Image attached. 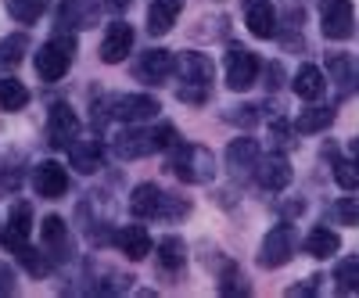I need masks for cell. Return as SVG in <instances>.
Segmentation results:
<instances>
[{"label":"cell","mask_w":359,"mask_h":298,"mask_svg":"<svg viewBox=\"0 0 359 298\" xmlns=\"http://www.w3.org/2000/svg\"><path fill=\"white\" fill-rule=\"evenodd\" d=\"M172 72L180 76L176 97L184 101V104H205V101H208L216 69H212V62H208L201 50H184V54L176 57V69H172Z\"/></svg>","instance_id":"obj_1"},{"label":"cell","mask_w":359,"mask_h":298,"mask_svg":"<svg viewBox=\"0 0 359 298\" xmlns=\"http://www.w3.org/2000/svg\"><path fill=\"white\" fill-rule=\"evenodd\" d=\"M169 169L184 184H208L216 176V155L208 151V147H201V144H184V140H180L172 147Z\"/></svg>","instance_id":"obj_2"},{"label":"cell","mask_w":359,"mask_h":298,"mask_svg":"<svg viewBox=\"0 0 359 298\" xmlns=\"http://www.w3.org/2000/svg\"><path fill=\"white\" fill-rule=\"evenodd\" d=\"M76 36L72 33H57L54 40H47L36 54V76L43 83H57L69 69H72V57H76Z\"/></svg>","instance_id":"obj_3"},{"label":"cell","mask_w":359,"mask_h":298,"mask_svg":"<svg viewBox=\"0 0 359 298\" xmlns=\"http://www.w3.org/2000/svg\"><path fill=\"white\" fill-rule=\"evenodd\" d=\"M108 115L118 118V123H147V118H158L162 104L158 97H147V94H130V97H108Z\"/></svg>","instance_id":"obj_4"},{"label":"cell","mask_w":359,"mask_h":298,"mask_svg":"<svg viewBox=\"0 0 359 298\" xmlns=\"http://www.w3.org/2000/svg\"><path fill=\"white\" fill-rule=\"evenodd\" d=\"M223 69H226V86L241 94V90H248V86L259 79L262 62H259V54H252V50H245V47H230Z\"/></svg>","instance_id":"obj_5"},{"label":"cell","mask_w":359,"mask_h":298,"mask_svg":"<svg viewBox=\"0 0 359 298\" xmlns=\"http://www.w3.org/2000/svg\"><path fill=\"white\" fill-rule=\"evenodd\" d=\"M76 137H79V115L72 111V104H65V101L50 104V115H47V140H50V147L69 151V147L76 144Z\"/></svg>","instance_id":"obj_6"},{"label":"cell","mask_w":359,"mask_h":298,"mask_svg":"<svg viewBox=\"0 0 359 298\" xmlns=\"http://www.w3.org/2000/svg\"><path fill=\"white\" fill-rule=\"evenodd\" d=\"M320 25L327 40H348L352 36V0H320Z\"/></svg>","instance_id":"obj_7"},{"label":"cell","mask_w":359,"mask_h":298,"mask_svg":"<svg viewBox=\"0 0 359 298\" xmlns=\"http://www.w3.org/2000/svg\"><path fill=\"white\" fill-rule=\"evenodd\" d=\"M294 248H298V237H294V230L284 223V226H273L266 233V241H262V248H259V266H266V270H273V266H284L291 255H294Z\"/></svg>","instance_id":"obj_8"},{"label":"cell","mask_w":359,"mask_h":298,"mask_svg":"<svg viewBox=\"0 0 359 298\" xmlns=\"http://www.w3.org/2000/svg\"><path fill=\"white\" fill-rule=\"evenodd\" d=\"M172 69H176V57H172L169 50H162V47H151V50H144V54L137 57L133 76H137L144 86H158V83H165V79L172 76Z\"/></svg>","instance_id":"obj_9"},{"label":"cell","mask_w":359,"mask_h":298,"mask_svg":"<svg viewBox=\"0 0 359 298\" xmlns=\"http://www.w3.org/2000/svg\"><path fill=\"white\" fill-rule=\"evenodd\" d=\"M29 230H33V208H29L25 201H15L8 226L0 230V241H4V248L15 255V252H22L29 245Z\"/></svg>","instance_id":"obj_10"},{"label":"cell","mask_w":359,"mask_h":298,"mask_svg":"<svg viewBox=\"0 0 359 298\" xmlns=\"http://www.w3.org/2000/svg\"><path fill=\"white\" fill-rule=\"evenodd\" d=\"M133 50V25L130 22H111L104 29V40H101V62L118 65L123 57H130Z\"/></svg>","instance_id":"obj_11"},{"label":"cell","mask_w":359,"mask_h":298,"mask_svg":"<svg viewBox=\"0 0 359 298\" xmlns=\"http://www.w3.org/2000/svg\"><path fill=\"white\" fill-rule=\"evenodd\" d=\"M255 165H259V144H255L252 137L230 140V147H226V169H230L233 180H245V176H252Z\"/></svg>","instance_id":"obj_12"},{"label":"cell","mask_w":359,"mask_h":298,"mask_svg":"<svg viewBox=\"0 0 359 298\" xmlns=\"http://www.w3.org/2000/svg\"><path fill=\"white\" fill-rule=\"evenodd\" d=\"M115 151L123 158H147V155H155L158 151L155 130H140V123H133L130 130H123L115 137Z\"/></svg>","instance_id":"obj_13"},{"label":"cell","mask_w":359,"mask_h":298,"mask_svg":"<svg viewBox=\"0 0 359 298\" xmlns=\"http://www.w3.org/2000/svg\"><path fill=\"white\" fill-rule=\"evenodd\" d=\"M33 187L43 198H62L69 191V169L57 165V162H40L33 169Z\"/></svg>","instance_id":"obj_14"},{"label":"cell","mask_w":359,"mask_h":298,"mask_svg":"<svg viewBox=\"0 0 359 298\" xmlns=\"http://www.w3.org/2000/svg\"><path fill=\"white\" fill-rule=\"evenodd\" d=\"M255 180L262 191H284L291 184V162L284 155H269V158H259L255 165Z\"/></svg>","instance_id":"obj_15"},{"label":"cell","mask_w":359,"mask_h":298,"mask_svg":"<svg viewBox=\"0 0 359 298\" xmlns=\"http://www.w3.org/2000/svg\"><path fill=\"white\" fill-rule=\"evenodd\" d=\"M43 252L54 262H69L72 259V245H69V226L62 216H47L43 219Z\"/></svg>","instance_id":"obj_16"},{"label":"cell","mask_w":359,"mask_h":298,"mask_svg":"<svg viewBox=\"0 0 359 298\" xmlns=\"http://www.w3.org/2000/svg\"><path fill=\"white\" fill-rule=\"evenodd\" d=\"M115 245L130 262H140L151 255V233L144 226H123V230H115Z\"/></svg>","instance_id":"obj_17"},{"label":"cell","mask_w":359,"mask_h":298,"mask_svg":"<svg viewBox=\"0 0 359 298\" xmlns=\"http://www.w3.org/2000/svg\"><path fill=\"white\" fill-rule=\"evenodd\" d=\"M180 11H184V0H155L151 11H147V33L151 36H165L176 25Z\"/></svg>","instance_id":"obj_18"},{"label":"cell","mask_w":359,"mask_h":298,"mask_svg":"<svg viewBox=\"0 0 359 298\" xmlns=\"http://www.w3.org/2000/svg\"><path fill=\"white\" fill-rule=\"evenodd\" d=\"M162 198H165V191H158V184H140L130 194V208L140 219H158L162 216Z\"/></svg>","instance_id":"obj_19"},{"label":"cell","mask_w":359,"mask_h":298,"mask_svg":"<svg viewBox=\"0 0 359 298\" xmlns=\"http://www.w3.org/2000/svg\"><path fill=\"white\" fill-rule=\"evenodd\" d=\"M69 158H72V169L90 176V172H97L101 162H104V147L101 140H83V144H72L69 147Z\"/></svg>","instance_id":"obj_20"},{"label":"cell","mask_w":359,"mask_h":298,"mask_svg":"<svg viewBox=\"0 0 359 298\" xmlns=\"http://www.w3.org/2000/svg\"><path fill=\"white\" fill-rule=\"evenodd\" d=\"M245 22L248 29L259 36V40H269L277 33V15H273V4H266V0H252L248 11H245Z\"/></svg>","instance_id":"obj_21"},{"label":"cell","mask_w":359,"mask_h":298,"mask_svg":"<svg viewBox=\"0 0 359 298\" xmlns=\"http://www.w3.org/2000/svg\"><path fill=\"white\" fill-rule=\"evenodd\" d=\"M323 90H327V79H323V72L316 65H302V69H298V76H294V94L298 97H302V101H320Z\"/></svg>","instance_id":"obj_22"},{"label":"cell","mask_w":359,"mask_h":298,"mask_svg":"<svg viewBox=\"0 0 359 298\" xmlns=\"http://www.w3.org/2000/svg\"><path fill=\"white\" fill-rule=\"evenodd\" d=\"M97 22V0H69L62 8V29H86Z\"/></svg>","instance_id":"obj_23"},{"label":"cell","mask_w":359,"mask_h":298,"mask_svg":"<svg viewBox=\"0 0 359 298\" xmlns=\"http://www.w3.org/2000/svg\"><path fill=\"white\" fill-rule=\"evenodd\" d=\"M323 155L334 162V180H338V187L355 191V187H359V162H355V158H338V147H334V144H327Z\"/></svg>","instance_id":"obj_24"},{"label":"cell","mask_w":359,"mask_h":298,"mask_svg":"<svg viewBox=\"0 0 359 298\" xmlns=\"http://www.w3.org/2000/svg\"><path fill=\"white\" fill-rule=\"evenodd\" d=\"M331 123H334V108H327V104H313V108H302V115H298L294 130H298V133H323Z\"/></svg>","instance_id":"obj_25"},{"label":"cell","mask_w":359,"mask_h":298,"mask_svg":"<svg viewBox=\"0 0 359 298\" xmlns=\"http://www.w3.org/2000/svg\"><path fill=\"white\" fill-rule=\"evenodd\" d=\"M158 266L169 270V273L184 270V266H187V245L180 241V237H162V241H158Z\"/></svg>","instance_id":"obj_26"},{"label":"cell","mask_w":359,"mask_h":298,"mask_svg":"<svg viewBox=\"0 0 359 298\" xmlns=\"http://www.w3.org/2000/svg\"><path fill=\"white\" fill-rule=\"evenodd\" d=\"M338 248H341L338 233H334V230H327V226H316V230L306 237V252L316 255V259H331Z\"/></svg>","instance_id":"obj_27"},{"label":"cell","mask_w":359,"mask_h":298,"mask_svg":"<svg viewBox=\"0 0 359 298\" xmlns=\"http://www.w3.org/2000/svg\"><path fill=\"white\" fill-rule=\"evenodd\" d=\"M334 287L341 294H359V255H348L334 270Z\"/></svg>","instance_id":"obj_28"},{"label":"cell","mask_w":359,"mask_h":298,"mask_svg":"<svg viewBox=\"0 0 359 298\" xmlns=\"http://www.w3.org/2000/svg\"><path fill=\"white\" fill-rule=\"evenodd\" d=\"M25 104H29L25 83H18V79H0V108H4V111H22Z\"/></svg>","instance_id":"obj_29"},{"label":"cell","mask_w":359,"mask_h":298,"mask_svg":"<svg viewBox=\"0 0 359 298\" xmlns=\"http://www.w3.org/2000/svg\"><path fill=\"white\" fill-rule=\"evenodd\" d=\"M43 11H47V0H8V15L15 22H22V25L40 22Z\"/></svg>","instance_id":"obj_30"},{"label":"cell","mask_w":359,"mask_h":298,"mask_svg":"<svg viewBox=\"0 0 359 298\" xmlns=\"http://www.w3.org/2000/svg\"><path fill=\"white\" fill-rule=\"evenodd\" d=\"M25 50H29V36H25V33L4 36V40H0V65H4V69L18 65L22 57H25Z\"/></svg>","instance_id":"obj_31"},{"label":"cell","mask_w":359,"mask_h":298,"mask_svg":"<svg viewBox=\"0 0 359 298\" xmlns=\"http://www.w3.org/2000/svg\"><path fill=\"white\" fill-rule=\"evenodd\" d=\"M15 259H18L33 277H47V273H50V255H47V252H36L33 245H25L22 252H15Z\"/></svg>","instance_id":"obj_32"},{"label":"cell","mask_w":359,"mask_h":298,"mask_svg":"<svg viewBox=\"0 0 359 298\" xmlns=\"http://www.w3.org/2000/svg\"><path fill=\"white\" fill-rule=\"evenodd\" d=\"M334 219L341 226H359V201H348V198L334 201Z\"/></svg>","instance_id":"obj_33"},{"label":"cell","mask_w":359,"mask_h":298,"mask_svg":"<svg viewBox=\"0 0 359 298\" xmlns=\"http://www.w3.org/2000/svg\"><path fill=\"white\" fill-rule=\"evenodd\" d=\"M219 291H223V294H248V280L230 266V270L223 273V280H219Z\"/></svg>","instance_id":"obj_34"},{"label":"cell","mask_w":359,"mask_h":298,"mask_svg":"<svg viewBox=\"0 0 359 298\" xmlns=\"http://www.w3.org/2000/svg\"><path fill=\"white\" fill-rule=\"evenodd\" d=\"M269 140H273L277 147H287L291 144V126L284 123V118H277V123L269 126Z\"/></svg>","instance_id":"obj_35"},{"label":"cell","mask_w":359,"mask_h":298,"mask_svg":"<svg viewBox=\"0 0 359 298\" xmlns=\"http://www.w3.org/2000/svg\"><path fill=\"white\" fill-rule=\"evenodd\" d=\"M327 65L334 69V79H341V83L348 79V65H352L348 54H331V57H327Z\"/></svg>","instance_id":"obj_36"},{"label":"cell","mask_w":359,"mask_h":298,"mask_svg":"<svg viewBox=\"0 0 359 298\" xmlns=\"http://www.w3.org/2000/svg\"><path fill=\"white\" fill-rule=\"evenodd\" d=\"M226 118H230V123H237V126H252L255 123V108H230Z\"/></svg>","instance_id":"obj_37"},{"label":"cell","mask_w":359,"mask_h":298,"mask_svg":"<svg viewBox=\"0 0 359 298\" xmlns=\"http://www.w3.org/2000/svg\"><path fill=\"white\" fill-rule=\"evenodd\" d=\"M11 291H15V270L0 262V294H11Z\"/></svg>","instance_id":"obj_38"},{"label":"cell","mask_w":359,"mask_h":298,"mask_svg":"<svg viewBox=\"0 0 359 298\" xmlns=\"http://www.w3.org/2000/svg\"><path fill=\"white\" fill-rule=\"evenodd\" d=\"M280 65H273V69H269V76H266V86H269V90H277V86H280Z\"/></svg>","instance_id":"obj_39"},{"label":"cell","mask_w":359,"mask_h":298,"mask_svg":"<svg viewBox=\"0 0 359 298\" xmlns=\"http://www.w3.org/2000/svg\"><path fill=\"white\" fill-rule=\"evenodd\" d=\"M352 158H355V162H359V137H355V140H352Z\"/></svg>","instance_id":"obj_40"},{"label":"cell","mask_w":359,"mask_h":298,"mask_svg":"<svg viewBox=\"0 0 359 298\" xmlns=\"http://www.w3.org/2000/svg\"><path fill=\"white\" fill-rule=\"evenodd\" d=\"M108 4H111L115 11H123V8H126V4H123V0H108Z\"/></svg>","instance_id":"obj_41"},{"label":"cell","mask_w":359,"mask_h":298,"mask_svg":"<svg viewBox=\"0 0 359 298\" xmlns=\"http://www.w3.org/2000/svg\"><path fill=\"white\" fill-rule=\"evenodd\" d=\"M355 90H359V69H355Z\"/></svg>","instance_id":"obj_42"}]
</instances>
